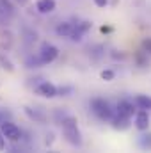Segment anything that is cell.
Returning <instances> with one entry per match:
<instances>
[{"mask_svg":"<svg viewBox=\"0 0 151 153\" xmlns=\"http://www.w3.org/2000/svg\"><path fill=\"white\" fill-rule=\"evenodd\" d=\"M133 105H135V103H132V102H128V100H121V102L117 103V107H115V114L114 116H121V117L132 119V116L135 114Z\"/></svg>","mask_w":151,"mask_h":153,"instance_id":"6","label":"cell"},{"mask_svg":"<svg viewBox=\"0 0 151 153\" xmlns=\"http://www.w3.org/2000/svg\"><path fill=\"white\" fill-rule=\"evenodd\" d=\"M150 111L139 109V112H135V128L141 132H146L150 128Z\"/></svg>","mask_w":151,"mask_h":153,"instance_id":"7","label":"cell"},{"mask_svg":"<svg viewBox=\"0 0 151 153\" xmlns=\"http://www.w3.org/2000/svg\"><path fill=\"white\" fill-rule=\"evenodd\" d=\"M133 103L137 109H144V111H151V96L148 94H137L133 98Z\"/></svg>","mask_w":151,"mask_h":153,"instance_id":"11","label":"cell"},{"mask_svg":"<svg viewBox=\"0 0 151 153\" xmlns=\"http://www.w3.org/2000/svg\"><path fill=\"white\" fill-rule=\"evenodd\" d=\"M18 2H20V4H25V2H27V0H18Z\"/></svg>","mask_w":151,"mask_h":153,"instance_id":"21","label":"cell"},{"mask_svg":"<svg viewBox=\"0 0 151 153\" xmlns=\"http://www.w3.org/2000/svg\"><path fill=\"white\" fill-rule=\"evenodd\" d=\"M100 76H101L103 80H107V82H110V80H114V76H115V73H114L112 70H103V71L100 73Z\"/></svg>","mask_w":151,"mask_h":153,"instance_id":"14","label":"cell"},{"mask_svg":"<svg viewBox=\"0 0 151 153\" xmlns=\"http://www.w3.org/2000/svg\"><path fill=\"white\" fill-rule=\"evenodd\" d=\"M57 55H59L57 46H53V45H50V43L41 45V48H39V62H41V64H50V62H53V61L57 59Z\"/></svg>","mask_w":151,"mask_h":153,"instance_id":"3","label":"cell"},{"mask_svg":"<svg viewBox=\"0 0 151 153\" xmlns=\"http://www.w3.org/2000/svg\"><path fill=\"white\" fill-rule=\"evenodd\" d=\"M0 64H2V68H4V70H7V71H13V70H14V68H13V64H11L7 59H4L2 55H0Z\"/></svg>","mask_w":151,"mask_h":153,"instance_id":"15","label":"cell"},{"mask_svg":"<svg viewBox=\"0 0 151 153\" xmlns=\"http://www.w3.org/2000/svg\"><path fill=\"white\" fill-rule=\"evenodd\" d=\"M36 9L41 14H50L55 11V0H38L36 2Z\"/></svg>","mask_w":151,"mask_h":153,"instance_id":"9","label":"cell"},{"mask_svg":"<svg viewBox=\"0 0 151 153\" xmlns=\"http://www.w3.org/2000/svg\"><path fill=\"white\" fill-rule=\"evenodd\" d=\"M91 27H93V23H91V22H80V23H76L75 30H73V34H71V39H73V41H80L82 36H84Z\"/></svg>","mask_w":151,"mask_h":153,"instance_id":"8","label":"cell"},{"mask_svg":"<svg viewBox=\"0 0 151 153\" xmlns=\"http://www.w3.org/2000/svg\"><path fill=\"white\" fill-rule=\"evenodd\" d=\"M142 48L146 50V53H151V38H146L142 41Z\"/></svg>","mask_w":151,"mask_h":153,"instance_id":"16","label":"cell"},{"mask_svg":"<svg viewBox=\"0 0 151 153\" xmlns=\"http://www.w3.org/2000/svg\"><path fill=\"white\" fill-rule=\"evenodd\" d=\"M4 121H5V119H4V116H2V112H0V125H2Z\"/></svg>","mask_w":151,"mask_h":153,"instance_id":"20","label":"cell"},{"mask_svg":"<svg viewBox=\"0 0 151 153\" xmlns=\"http://www.w3.org/2000/svg\"><path fill=\"white\" fill-rule=\"evenodd\" d=\"M91 109H93V112H94V116L98 119H101V121H112L114 109L110 107V103L105 98H93Z\"/></svg>","mask_w":151,"mask_h":153,"instance_id":"2","label":"cell"},{"mask_svg":"<svg viewBox=\"0 0 151 153\" xmlns=\"http://www.w3.org/2000/svg\"><path fill=\"white\" fill-rule=\"evenodd\" d=\"M73 30H75V25L70 23V22H62V23H59L57 29H55V32H57L59 36H62V38H71Z\"/></svg>","mask_w":151,"mask_h":153,"instance_id":"10","label":"cell"},{"mask_svg":"<svg viewBox=\"0 0 151 153\" xmlns=\"http://www.w3.org/2000/svg\"><path fill=\"white\" fill-rule=\"evenodd\" d=\"M36 93H38L39 96H43V98H55L59 94V87H55L50 82H41L36 87Z\"/></svg>","mask_w":151,"mask_h":153,"instance_id":"5","label":"cell"},{"mask_svg":"<svg viewBox=\"0 0 151 153\" xmlns=\"http://www.w3.org/2000/svg\"><path fill=\"white\" fill-rule=\"evenodd\" d=\"M94 4H96L98 7H105V5L109 4V0H94Z\"/></svg>","mask_w":151,"mask_h":153,"instance_id":"19","label":"cell"},{"mask_svg":"<svg viewBox=\"0 0 151 153\" xmlns=\"http://www.w3.org/2000/svg\"><path fill=\"white\" fill-rule=\"evenodd\" d=\"M73 89L71 87H59V94L61 96H68V93H71Z\"/></svg>","mask_w":151,"mask_h":153,"instance_id":"17","label":"cell"},{"mask_svg":"<svg viewBox=\"0 0 151 153\" xmlns=\"http://www.w3.org/2000/svg\"><path fill=\"white\" fill-rule=\"evenodd\" d=\"M112 126L117 130H124L130 126V119L128 117H121V116H114L112 117Z\"/></svg>","mask_w":151,"mask_h":153,"instance_id":"13","label":"cell"},{"mask_svg":"<svg viewBox=\"0 0 151 153\" xmlns=\"http://www.w3.org/2000/svg\"><path fill=\"white\" fill-rule=\"evenodd\" d=\"M5 148V135L2 134V130H0V152Z\"/></svg>","mask_w":151,"mask_h":153,"instance_id":"18","label":"cell"},{"mask_svg":"<svg viewBox=\"0 0 151 153\" xmlns=\"http://www.w3.org/2000/svg\"><path fill=\"white\" fill-rule=\"evenodd\" d=\"M25 114L29 116L30 119L38 121V123H44V121H46V116L43 114L39 109H30V107H25Z\"/></svg>","mask_w":151,"mask_h":153,"instance_id":"12","label":"cell"},{"mask_svg":"<svg viewBox=\"0 0 151 153\" xmlns=\"http://www.w3.org/2000/svg\"><path fill=\"white\" fill-rule=\"evenodd\" d=\"M0 130H2V134L5 135V139L11 141V143H18V141L21 139V130H20L14 123H11V121H4V123L0 125Z\"/></svg>","mask_w":151,"mask_h":153,"instance_id":"4","label":"cell"},{"mask_svg":"<svg viewBox=\"0 0 151 153\" xmlns=\"http://www.w3.org/2000/svg\"><path fill=\"white\" fill-rule=\"evenodd\" d=\"M76 123H78V121H76L73 116L62 117V121H61V125H62V134H64L66 141H68L71 146H82V134H80Z\"/></svg>","mask_w":151,"mask_h":153,"instance_id":"1","label":"cell"}]
</instances>
